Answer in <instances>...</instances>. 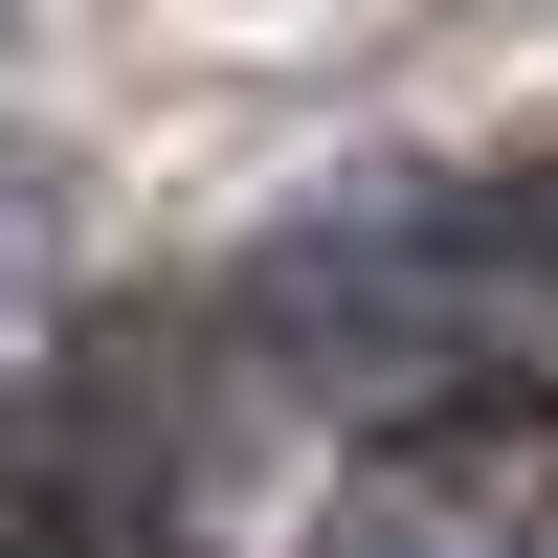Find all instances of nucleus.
<instances>
[{"label":"nucleus","instance_id":"f257e3e1","mask_svg":"<svg viewBox=\"0 0 558 558\" xmlns=\"http://www.w3.org/2000/svg\"><path fill=\"white\" fill-rule=\"evenodd\" d=\"M336 558H536V402H447L357 470Z\"/></svg>","mask_w":558,"mask_h":558}]
</instances>
